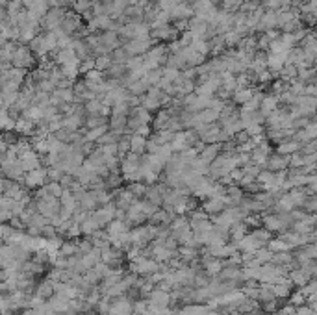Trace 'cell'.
I'll use <instances>...</instances> for the list:
<instances>
[{"label":"cell","instance_id":"4","mask_svg":"<svg viewBox=\"0 0 317 315\" xmlns=\"http://www.w3.org/2000/svg\"><path fill=\"white\" fill-rule=\"evenodd\" d=\"M19 161H20V165H22V169H24L26 173H30V171H35V169H39L41 163H43V160H41V154H39V152H35L34 148H30V150H26L24 154H20Z\"/></svg>","mask_w":317,"mask_h":315},{"label":"cell","instance_id":"24","mask_svg":"<svg viewBox=\"0 0 317 315\" xmlns=\"http://www.w3.org/2000/svg\"><path fill=\"white\" fill-rule=\"evenodd\" d=\"M247 0H221V7H223L224 11H236V9H241V6L245 4Z\"/></svg>","mask_w":317,"mask_h":315},{"label":"cell","instance_id":"27","mask_svg":"<svg viewBox=\"0 0 317 315\" xmlns=\"http://www.w3.org/2000/svg\"><path fill=\"white\" fill-rule=\"evenodd\" d=\"M204 265H206V271H208L210 275H221V271H223V263L219 262V260H210Z\"/></svg>","mask_w":317,"mask_h":315},{"label":"cell","instance_id":"2","mask_svg":"<svg viewBox=\"0 0 317 315\" xmlns=\"http://www.w3.org/2000/svg\"><path fill=\"white\" fill-rule=\"evenodd\" d=\"M65 15H67L65 7H50V11L45 15V19L41 20V28L45 32H54V30H58L61 26Z\"/></svg>","mask_w":317,"mask_h":315},{"label":"cell","instance_id":"15","mask_svg":"<svg viewBox=\"0 0 317 315\" xmlns=\"http://www.w3.org/2000/svg\"><path fill=\"white\" fill-rule=\"evenodd\" d=\"M152 88L149 82L145 80V76L143 78H139V80H135L134 84H130L128 86V91L132 95H135V97H141V95H147L149 93V89Z\"/></svg>","mask_w":317,"mask_h":315},{"label":"cell","instance_id":"28","mask_svg":"<svg viewBox=\"0 0 317 315\" xmlns=\"http://www.w3.org/2000/svg\"><path fill=\"white\" fill-rule=\"evenodd\" d=\"M304 210L306 211H317V195H312V197H306L304 201Z\"/></svg>","mask_w":317,"mask_h":315},{"label":"cell","instance_id":"26","mask_svg":"<svg viewBox=\"0 0 317 315\" xmlns=\"http://www.w3.org/2000/svg\"><path fill=\"white\" fill-rule=\"evenodd\" d=\"M45 188H47L48 193L52 195V197H56V199H61V195L65 193V188L61 186L60 182H48V184H45Z\"/></svg>","mask_w":317,"mask_h":315},{"label":"cell","instance_id":"20","mask_svg":"<svg viewBox=\"0 0 317 315\" xmlns=\"http://www.w3.org/2000/svg\"><path fill=\"white\" fill-rule=\"evenodd\" d=\"M106 132H108L106 126H101V128H93V130H86L84 135H86V141H88V143H99L101 137L106 134Z\"/></svg>","mask_w":317,"mask_h":315},{"label":"cell","instance_id":"30","mask_svg":"<svg viewBox=\"0 0 317 315\" xmlns=\"http://www.w3.org/2000/svg\"><path fill=\"white\" fill-rule=\"evenodd\" d=\"M135 134H137V135H143V137H147V139H149V137H150V128H149V124H145V126H141L139 130H137V132H135Z\"/></svg>","mask_w":317,"mask_h":315},{"label":"cell","instance_id":"10","mask_svg":"<svg viewBox=\"0 0 317 315\" xmlns=\"http://www.w3.org/2000/svg\"><path fill=\"white\" fill-rule=\"evenodd\" d=\"M290 167V156H269V160L265 163V169L267 171H273V173H280V171H286Z\"/></svg>","mask_w":317,"mask_h":315},{"label":"cell","instance_id":"19","mask_svg":"<svg viewBox=\"0 0 317 315\" xmlns=\"http://www.w3.org/2000/svg\"><path fill=\"white\" fill-rule=\"evenodd\" d=\"M113 58H111V54H104V56H99V58H95V69H99V71H106L108 73L109 69L113 67Z\"/></svg>","mask_w":317,"mask_h":315},{"label":"cell","instance_id":"18","mask_svg":"<svg viewBox=\"0 0 317 315\" xmlns=\"http://www.w3.org/2000/svg\"><path fill=\"white\" fill-rule=\"evenodd\" d=\"M234 97V104H239V106H245L247 102L254 97V91L250 88H245V89H237L236 93L232 95Z\"/></svg>","mask_w":317,"mask_h":315},{"label":"cell","instance_id":"17","mask_svg":"<svg viewBox=\"0 0 317 315\" xmlns=\"http://www.w3.org/2000/svg\"><path fill=\"white\" fill-rule=\"evenodd\" d=\"M277 106H278V97H275V95H271V97H263L262 106H260V111H262L265 117H269L273 111H277Z\"/></svg>","mask_w":317,"mask_h":315},{"label":"cell","instance_id":"11","mask_svg":"<svg viewBox=\"0 0 317 315\" xmlns=\"http://www.w3.org/2000/svg\"><path fill=\"white\" fill-rule=\"evenodd\" d=\"M101 45L108 52H113L119 48L121 45V39H119V32H113V30H108V32H102L101 34Z\"/></svg>","mask_w":317,"mask_h":315},{"label":"cell","instance_id":"5","mask_svg":"<svg viewBox=\"0 0 317 315\" xmlns=\"http://www.w3.org/2000/svg\"><path fill=\"white\" fill-rule=\"evenodd\" d=\"M124 50L130 54V56H145L152 48V41L147 37V39H132L124 45Z\"/></svg>","mask_w":317,"mask_h":315},{"label":"cell","instance_id":"16","mask_svg":"<svg viewBox=\"0 0 317 315\" xmlns=\"http://www.w3.org/2000/svg\"><path fill=\"white\" fill-rule=\"evenodd\" d=\"M171 148H173V152H184V150H188L189 143H188V137H186V132H176L175 134V139L171 143Z\"/></svg>","mask_w":317,"mask_h":315},{"label":"cell","instance_id":"31","mask_svg":"<svg viewBox=\"0 0 317 315\" xmlns=\"http://www.w3.org/2000/svg\"><path fill=\"white\" fill-rule=\"evenodd\" d=\"M22 2H24V6H26V7H30L35 2V0H22Z\"/></svg>","mask_w":317,"mask_h":315},{"label":"cell","instance_id":"29","mask_svg":"<svg viewBox=\"0 0 317 315\" xmlns=\"http://www.w3.org/2000/svg\"><path fill=\"white\" fill-rule=\"evenodd\" d=\"M288 243L286 241H271V248L275 250V252H280V250H288Z\"/></svg>","mask_w":317,"mask_h":315},{"label":"cell","instance_id":"1","mask_svg":"<svg viewBox=\"0 0 317 315\" xmlns=\"http://www.w3.org/2000/svg\"><path fill=\"white\" fill-rule=\"evenodd\" d=\"M13 67L17 69H22V71H28L30 67H34V52H32V48L26 47V45H19V47L15 48V54H13Z\"/></svg>","mask_w":317,"mask_h":315},{"label":"cell","instance_id":"8","mask_svg":"<svg viewBox=\"0 0 317 315\" xmlns=\"http://www.w3.org/2000/svg\"><path fill=\"white\" fill-rule=\"evenodd\" d=\"M301 148H303V143L297 141L295 137H291V139H286L282 141V143H278L277 152L280 156H293V154H297V152H301Z\"/></svg>","mask_w":317,"mask_h":315},{"label":"cell","instance_id":"9","mask_svg":"<svg viewBox=\"0 0 317 315\" xmlns=\"http://www.w3.org/2000/svg\"><path fill=\"white\" fill-rule=\"evenodd\" d=\"M50 11V4H48V0H35L32 6L28 7V13L34 20H43L45 19V15Z\"/></svg>","mask_w":317,"mask_h":315},{"label":"cell","instance_id":"22","mask_svg":"<svg viewBox=\"0 0 317 315\" xmlns=\"http://www.w3.org/2000/svg\"><path fill=\"white\" fill-rule=\"evenodd\" d=\"M130 191V193L134 195L135 199H139V197H145L147 195V186H145V182H132V184H128V188H126Z\"/></svg>","mask_w":317,"mask_h":315},{"label":"cell","instance_id":"7","mask_svg":"<svg viewBox=\"0 0 317 315\" xmlns=\"http://www.w3.org/2000/svg\"><path fill=\"white\" fill-rule=\"evenodd\" d=\"M180 56H182V60L186 61V65L188 67H197V65H201L204 61V56L199 50H195V48L191 47H186V48H182L180 50Z\"/></svg>","mask_w":317,"mask_h":315},{"label":"cell","instance_id":"3","mask_svg":"<svg viewBox=\"0 0 317 315\" xmlns=\"http://www.w3.org/2000/svg\"><path fill=\"white\" fill-rule=\"evenodd\" d=\"M48 178V167H39L35 171H30L24 175V184L28 188H43L45 186V180Z\"/></svg>","mask_w":317,"mask_h":315},{"label":"cell","instance_id":"14","mask_svg":"<svg viewBox=\"0 0 317 315\" xmlns=\"http://www.w3.org/2000/svg\"><path fill=\"white\" fill-rule=\"evenodd\" d=\"M156 39H163V41H175V37L178 35V30L175 26H160V28H154V32H152Z\"/></svg>","mask_w":317,"mask_h":315},{"label":"cell","instance_id":"21","mask_svg":"<svg viewBox=\"0 0 317 315\" xmlns=\"http://www.w3.org/2000/svg\"><path fill=\"white\" fill-rule=\"evenodd\" d=\"M101 126H108L106 117H101V115H89L88 119H86V130H93V128H101Z\"/></svg>","mask_w":317,"mask_h":315},{"label":"cell","instance_id":"13","mask_svg":"<svg viewBox=\"0 0 317 315\" xmlns=\"http://www.w3.org/2000/svg\"><path fill=\"white\" fill-rule=\"evenodd\" d=\"M275 28H278L277 11L269 9V11H265V13L262 15V19H260V24H258V30H262L263 34H265V32H269V30H275Z\"/></svg>","mask_w":317,"mask_h":315},{"label":"cell","instance_id":"6","mask_svg":"<svg viewBox=\"0 0 317 315\" xmlns=\"http://www.w3.org/2000/svg\"><path fill=\"white\" fill-rule=\"evenodd\" d=\"M221 152H223V145H221V143H211V145H206V147L201 150L199 158H201L204 163L211 165V163L221 156Z\"/></svg>","mask_w":317,"mask_h":315},{"label":"cell","instance_id":"25","mask_svg":"<svg viewBox=\"0 0 317 315\" xmlns=\"http://www.w3.org/2000/svg\"><path fill=\"white\" fill-rule=\"evenodd\" d=\"M80 252V245H76L75 241H67V243H63L60 248V254L63 256H73V254H78Z\"/></svg>","mask_w":317,"mask_h":315},{"label":"cell","instance_id":"12","mask_svg":"<svg viewBox=\"0 0 317 315\" xmlns=\"http://www.w3.org/2000/svg\"><path fill=\"white\" fill-rule=\"evenodd\" d=\"M149 139L147 137H143V135H137L134 134L130 137V152H134L137 156H145V152L149 150Z\"/></svg>","mask_w":317,"mask_h":315},{"label":"cell","instance_id":"23","mask_svg":"<svg viewBox=\"0 0 317 315\" xmlns=\"http://www.w3.org/2000/svg\"><path fill=\"white\" fill-rule=\"evenodd\" d=\"M91 9H93V2H91V0H76L75 6H73V11L82 15H86L88 11H91Z\"/></svg>","mask_w":317,"mask_h":315}]
</instances>
